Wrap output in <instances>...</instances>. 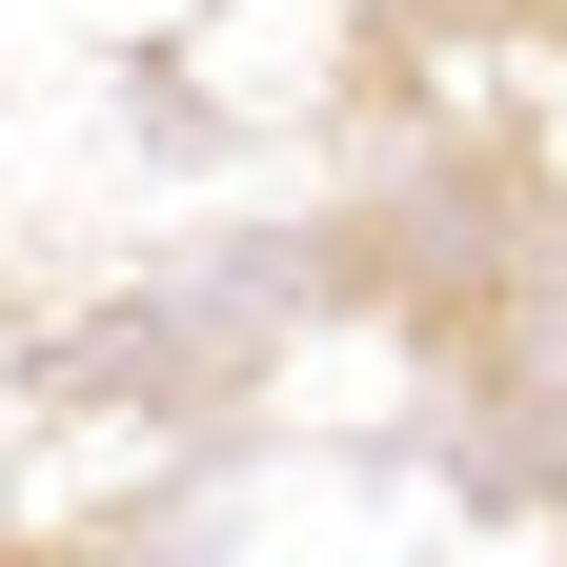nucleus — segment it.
I'll return each mask as SVG.
<instances>
[]
</instances>
